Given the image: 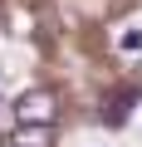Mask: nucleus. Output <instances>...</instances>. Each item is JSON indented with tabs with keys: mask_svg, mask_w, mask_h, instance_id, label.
Listing matches in <instances>:
<instances>
[{
	"mask_svg": "<svg viewBox=\"0 0 142 147\" xmlns=\"http://www.w3.org/2000/svg\"><path fill=\"white\" fill-rule=\"evenodd\" d=\"M15 147H54L49 127H15Z\"/></svg>",
	"mask_w": 142,
	"mask_h": 147,
	"instance_id": "obj_2",
	"label": "nucleus"
},
{
	"mask_svg": "<svg viewBox=\"0 0 142 147\" xmlns=\"http://www.w3.org/2000/svg\"><path fill=\"white\" fill-rule=\"evenodd\" d=\"M118 49H122V54H137V49H142V30H122V34H118Z\"/></svg>",
	"mask_w": 142,
	"mask_h": 147,
	"instance_id": "obj_4",
	"label": "nucleus"
},
{
	"mask_svg": "<svg viewBox=\"0 0 142 147\" xmlns=\"http://www.w3.org/2000/svg\"><path fill=\"white\" fill-rule=\"evenodd\" d=\"M54 113H59L54 88H30V93L15 98V123L20 127H54Z\"/></svg>",
	"mask_w": 142,
	"mask_h": 147,
	"instance_id": "obj_1",
	"label": "nucleus"
},
{
	"mask_svg": "<svg viewBox=\"0 0 142 147\" xmlns=\"http://www.w3.org/2000/svg\"><path fill=\"white\" fill-rule=\"evenodd\" d=\"M127 103H132V88H127V93H118V98L103 108V118H108V123H122V118H127Z\"/></svg>",
	"mask_w": 142,
	"mask_h": 147,
	"instance_id": "obj_3",
	"label": "nucleus"
}]
</instances>
